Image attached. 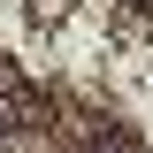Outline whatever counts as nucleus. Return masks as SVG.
<instances>
[{
	"label": "nucleus",
	"mask_w": 153,
	"mask_h": 153,
	"mask_svg": "<svg viewBox=\"0 0 153 153\" xmlns=\"http://www.w3.org/2000/svg\"><path fill=\"white\" fill-rule=\"evenodd\" d=\"M31 123H38V92L0 61V130H31Z\"/></svg>",
	"instance_id": "f257e3e1"
}]
</instances>
